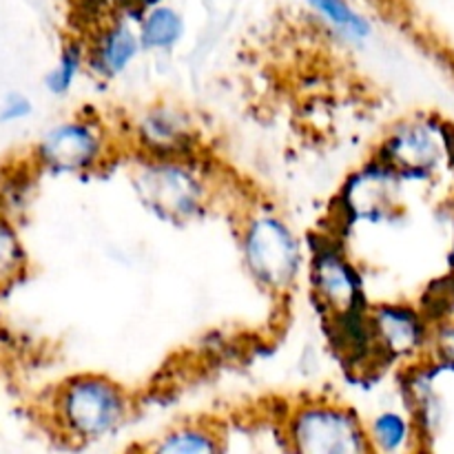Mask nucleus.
Instances as JSON below:
<instances>
[{"label":"nucleus","mask_w":454,"mask_h":454,"mask_svg":"<svg viewBox=\"0 0 454 454\" xmlns=\"http://www.w3.org/2000/svg\"><path fill=\"white\" fill-rule=\"evenodd\" d=\"M366 433L372 450L395 452L406 446V442L411 439V426L397 412H381L380 417L372 419Z\"/></svg>","instance_id":"15"},{"label":"nucleus","mask_w":454,"mask_h":454,"mask_svg":"<svg viewBox=\"0 0 454 454\" xmlns=\"http://www.w3.org/2000/svg\"><path fill=\"white\" fill-rule=\"evenodd\" d=\"M25 264V248L18 239V233L7 220L0 217V286L20 278Z\"/></svg>","instance_id":"16"},{"label":"nucleus","mask_w":454,"mask_h":454,"mask_svg":"<svg viewBox=\"0 0 454 454\" xmlns=\"http://www.w3.org/2000/svg\"><path fill=\"white\" fill-rule=\"evenodd\" d=\"M244 264L260 286L286 293L301 269L300 239L291 226L273 213L257 211L242 226Z\"/></svg>","instance_id":"2"},{"label":"nucleus","mask_w":454,"mask_h":454,"mask_svg":"<svg viewBox=\"0 0 454 454\" xmlns=\"http://www.w3.org/2000/svg\"><path fill=\"white\" fill-rule=\"evenodd\" d=\"M133 186L142 204L162 220H191L207 204V186L184 158L146 160L133 173Z\"/></svg>","instance_id":"4"},{"label":"nucleus","mask_w":454,"mask_h":454,"mask_svg":"<svg viewBox=\"0 0 454 454\" xmlns=\"http://www.w3.org/2000/svg\"><path fill=\"white\" fill-rule=\"evenodd\" d=\"M310 284L315 301L326 317L368 306L357 269L333 238H317L313 242Z\"/></svg>","instance_id":"5"},{"label":"nucleus","mask_w":454,"mask_h":454,"mask_svg":"<svg viewBox=\"0 0 454 454\" xmlns=\"http://www.w3.org/2000/svg\"><path fill=\"white\" fill-rule=\"evenodd\" d=\"M82 60H84L82 47H78V44H69V47H65V51L60 53L58 65L53 67L51 74L47 75L49 91L56 93V96H62V93L69 91L75 75H78L80 67H82Z\"/></svg>","instance_id":"17"},{"label":"nucleus","mask_w":454,"mask_h":454,"mask_svg":"<svg viewBox=\"0 0 454 454\" xmlns=\"http://www.w3.org/2000/svg\"><path fill=\"white\" fill-rule=\"evenodd\" d=\"M149 450L162 454H213L222 450V442L207 426H180L171 433L162 434L158 442L149 446Z\"/></svg>","instance_id":"13"},{"label":"nucleus","mask_w":454,"mask_h":454,"mask_svg":"<svg viewBox=\"0 0 454 454\" xmlns=\"http://www.w3.org/2000/svg\"><path fill=\"white\" fill-rule=\"evenodd\" d=\"M291 450L301 454H366L371 442L362 419L350 408L331 402H306L286 421Z\"/></svg>","instance_id":"3"},{"label":"nucleus","mask_w":454,"mask_h":454,"mask_svg":"<svg viewBox=\"0 0 454 454\" xmlns=\"http://www.w3.org/2000/svg\"><path fill=\"white\" fill-rule=\"evenodd\" d=\"M397 177V173L380 160H375L364 171L355 173L346 184L344 193H341L346 217H350V220H359V217L380 220L381 215H386Z\"/></svg>","instance_id":"9"},{"label":"nucleus","mask_w":454,"mask_h":454,"mask_svg":"<svg viewBox=\"0 0 454 454\" xmlns=\"http://www.w3.org/2000/svg\"><path fill=\"white\" fill-rule=\"evenodd\" d=\"M368 324H371L372 341H375L377 357L381 364L412 355L426 341L424 315L408 306H372L368 309Z\"/></svg>","instance_id":"7"},{"label":"nucleus","mask_w":454,"mask_h":454,"mask_svg":"<svg viewBox=\"0 0 454 454\" xmlns=\"http://www.w3.org/2000/svg\"><path fill=\"white\" fill-rule=\"evenodd\" d=\"M439 151L433 137L421 127H402L381 145L377 160L388 164L397 176L421 177L437 164Z\"/></svg>","instance_id":"10"},{"label":"nucleus","mask_w":454,"mask_h":454,"mask_svg":"<svg viewBox=\"0 0 454 454\" xmlns=\"http://www.w3.org/2000/svg\"><path fill=\"white\" fill-rule=\"evenodd\" d=\"M137 140L151 158H184L195 149L193 122L182 111L155 106L142 115Z\"/></svg>","instance_id":"8"},{"label":"nucleus","mask_w":454,"mask_h":454,"mask_svg":"<svg viewBox=\"0 0 454 454\" xmlns=\"http://www.w3.org/2000/svg\"><path fill=\"white\" fill-rule=\"evenodd\" d=\"M184 34V20L167 4H151L140 20V44L146 49H168Z\"/></svg>","instance_id":"12"},{"label":"nucleus","mask_w":454,"mask_h":454,"mask_svg":"<svg viewBox=\"0 0 454 454\" xmlns=\"http://www.w3.org/2000/svg\"><path fill=\"white\" fill-rule=\"evenodd\" d=\"M137 49H140V38L133 34L131 27L124 20H114L98 34L96 44L89 53V62L102 75H115L131 65L133 58L137 56Z\"/></svg>","instance_id":"11"},{"label":"nucleus","mask_w":454,"mask_h":454,"mask_svg":"<svg viewBox=\"0 0 454 454\" xmlns=\"http://www.w3.org/2000/svg\"><path fill=\"white\" fill-rule=\"evenodd\" d=\"M35 158L53 173L91 171L105 158V133L89 120H71L47 131Z\"/></svg>","instance_id":"6"},{"label":"nucleus","mask_w":454,"mask_h":454,"mask_svg":"<svg viewBox=\"0 0 454 454\" xmlns=\"http://www.w3.org/2000/svg\"><path fill=\"white\" fill-rule=\"evenodd\" d=\"M31 102L29 98L20 96V93H12L3 100L0 106V122H18V120H25L31 114Z\"/></svg>","instance_id":"18"},{"label":"nucleus","mask_w":454,"mask_h":454,"mask_svg":"<svg viewBox=\"0 0 454 454\" xmlns=\"http://www.w3.org/2000/svg\"><path fill=\"white\" fill-rule=\"evenodd\" d=\"M129 397L124 388L109 377L78 375L58 388L53 402L56 424L67 437L96 442L124 424Z\"/></svg>","instance_id":"1"},{"label":"nucleus","mask_w":454,"mask_h":454,"mask_svg":"<svg viewBox=\"0 0 454 454\" xmlns=\"http://www.w3.org/2000/svg\"><path fill=\"white\" fill-rule=\"evenodd\" d=\"M306 4L344 38L364 40L371 35V20L362 16L348 0H306Z\"/></svg>","instance_id":"14"},{"label":"nucleus","mask_w":454,"mask_h":454,"mask_svg":"<svg viewBox=\"0 0 454 454\" xmlns=\"http://www.w3.org/2000/svg\"><path fill=\"white\" fill-rule=\"evenodd\" d=\"M452 266H454V253H452Z\"/></svg>","instance_id":"19"},{"label":"nucleus","mask_w":454,"mask_h":454,"mask_svg":"<svg viewBox=\"0 0 454 454\" xmlns=\"http://www.w3.org/2000/svg\"><path fill=\"white\" fill-rule=\"evenodd\" d=\"M140 4H145V0H140Z\"/></svg>","instance_id":"20"}]
</instances>
